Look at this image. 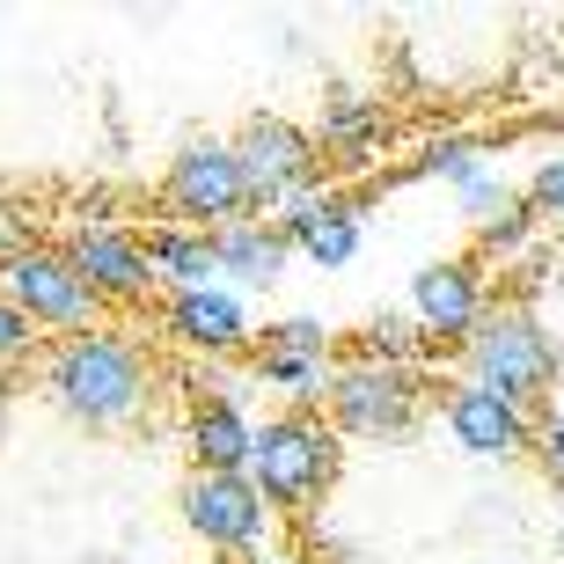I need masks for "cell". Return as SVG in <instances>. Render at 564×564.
<instances>
[{
	"instance_id": "cell-2",
	"label": "cell",
	"mask_w": 564,
	"mask_h": 564,
	"mask_svg": "<svg viewBox=\"0 0 564 564\" xmlns=\"http://www.w3.org/2000/svg\"><path fill=\"white\" fill-rule=\"evenodd\" d=\"M469 375H477V389H491V397L528 411V403L550 397V381H557V337L528 308H491L477 330H469Z\"/></svg>"
},
{
	"instance_id": "cell-22",
	"label": "cell",
	"mask_w": 564,
	"mask_h": 564,
	"mask_svg": "<svg viewBox=\"0 0 564 564\" xmlns=\"http://www.w3.org/2000/svg\"><path fill=\"white\" fill-rule=\"evenodd\" d=\"M535 213H564V162H543L535 169V198H528Z\"/></svg>"
},
{
	"instance_id": "cell-16",
	"label": "cell",
	"mask_w": 564,
	"mask_h": 564,
	"mask_svg": "<svg viewBox=\"0 0 564 564\" xmlns=\"http://www.w3.org/2000/svg\"><path fill=\"white\" fill-rule=\"evenodd\" d=\"M140 250H147V264H154V272H162L176 293L213 286V272H220V257H213V235L176 228V220H162L154 235H140Z\"/></svg>"
},
{
	"instance_id": "cell-20",
	"label": "cell",
	"mask_w": 564,
	"mask_h": 564,
	"mask_svg": "<svg viewBox=\"0 0 564 564\" xmlns=\"http://www.w3.org/2000/svg\"><path fill=\"white\" fill-rule=\"evenodd\" d=\"M381 110L375 104H330V140H375Z\"/></svg>"
},
{
	"instance_id": "cell-3",
	"label": "cell",
	"mask_w": 564,
	"mask_h": 564,
	"mask_svg": "<svg viewBox=\"0 0 564 564\" xmlns=\"http://www.w3.org/2000/svg\"><path fill=\"white\" fill-rule=\"evenodd\" d=\"M337 477V440L323 433L315 419H279L257 425L250 447V484L264 506H308L323 499V484Z\"/></svg>"
},
{
	"instance_id": "cell-1",
	"label": "cell",
	"mask_w": 564,
	"mask_h": 564,
	"mask_svg": "<svg viewBox=\"0 0 564 564\" xmlns=\"http://www.w3.org/2000/svg\"><path fill=\"white\" fill-rule=\"evenodd\" d=\"M37 381L66 419L132 425V419H147V397H154V359L118 330H82V337H59L44 352Z\"/></svg>"
},
{
	"instance_id": "cell-21",
	"label": "cell",
	"mask_w": 564,
	"mask_h": 564,
	"mask_svg": "<svg viewBox=\"0 0 564 564\" xmlns=\"http://www.w3.org/2000/svg\"><path fill=\"white\" fill-rule=\"evenodd\" d=\"M30 337H37V323L0 293V359H22V352H30Z\"/></svg>"
},
{
	"instance_id": "cell-6",
	"label": "cell",
	"mask_w": 564,
	"mask_h": 564,
	"mask_svg": "<svg viewBox=\"0 0 564 564\" xmlns=\"http://www.w3.org/2000/svg\"><path fill=\"white\" fill-rule=\"evenodd\" d=\"M330 419L352 440H397L403 425L419 419V381L389 367V359H359L330 381Z\"/></svg>"
},
{
	"instance_id": "cell-24",
	"label": "cell",
	"mask_w": 564,
	"mask_h": 564,
	"mask_svg": "<svg viewBox=\"0 0 564 564\" xmlns=\"http://www.w3.org/2000/svg\"><path fill=\"white\" fill-rule=\"evenodd\" d=\"M557 279H564V257H557Z\"/></svg>"
},
{
	"instance_id": "cell-13",
	"label": "cell",
	"mask_w": 564,
	"mask_h": 564,
	"mask_svg": "<svg viewBox=\"0 0 564 564\" xmlns=\"http://www.w3.org/2000/svg\"><path fill=\"white\" fill-rule=\"evenodd\" d=\"M419 330L425 337H469L484 323V286L469 264H425L419 272Z\"/></svg>"
},
{
	"instance_id": "cell-5",
	"label": "cell",
	"mask_w": 564,
	"mask_h": 564,
	"mask_svg": "<svg viewBox=\"0 0 564 564\" xmlns=\"http://www.w3.org/2000/svg\"><path fill=\"white\" fill-rule=\"evenodd\" d=\"M0 272H8V301H15L30 323H44V330L82 337V330L104 323V301L82 286V272H74L59 250H15Z\"/></svg>"
},
{
	"instance_id": "cell-7",
	"label": "cell",
	"mask_w": 564,
	"mask_h": 564,
	"mask_svg": "<svg viewBox=\"0 0 564 564\" xmlns=\"http://www.w3.org/2000/svg\"><path fill=\"white\" fill-rule=\"evenodd\" d=\"M184 521L198 528L213 550H264L272 506L257 499L250 477H206V469H191V484H184Z\"/></svg>"
},
{
	"instance_id": "cell-8",
	"label": "cell",
	"mask_w": 564,
	"mask_h": 564,
	"mask_svg": "<svg viewBox=\"0 0 564 564\" xmlns=\"http://www.w3.org/2000/svg\"><path fill=\"white\" fill-rule=\"evenodd\" d=\"M235 162H242L250 198L272 206V198H301V184H308V169H315V147H308V132L286 126V118H250L242 140H235Z\"/></svg>"
},
{
	"instance_id": "cell-14",
	"label": "cell",
	"mask_w": 564,
	"mask_h": 564,
	"mask_svg": "<svg viewBox=\"0 0 564 564\" xmlns=\"http://www.w3.org/2000/svg\"><path fill=\"white\" fill-rule=\"evenodd\" d=\"M279 235H286L293 250H308L315 264H352V250H359V213L337 206V198H293L286 220H279Z\"/></svg>"
},
{
	"instance_id": "cell-17",
	"label": "cell",
	"mask_w": 564,
	"mask_h": 564,
	"mask_svg": "<svg viewBox=\"0 0 564 564\" xmlns=\"http://www.w3.org/2000/svg\"><path fill=\"white\" fill-rule=\"evenodd\" d=\"M257 375L279 381V389H301V397L323 381V375H315V352H279V345H257Z\"/></svg>"
},
{
	"instance_id": "cell-10",
	"label": "cell",
	"mask_w": 564,
	"mask_h": 564,
	"mask_svg": "<svg viewBox=\"0 0 564 564\" xmlns=\"http://www.w3.org/2000/svg\"><path fill=\"white\" fill-rule=\"evenodd\" d=\"M184 440H191V462L206 477H250V447H257V425L242 419V403L228 397H198L184 419Z\"/></svg>"
},
{
	"instance_id": "cell-18",
	"label": "cell",
	"mask_w": 564,
	"mask_h": 564,
	"mask_svg": "<svg viewBox=\"0 0 564 564\" xmlns=\"http://www.w3.org/2000/svg\"><path fill=\"white\" fill-rule=\"evenodd\" d=\"M528 228H535V206H513V198H506V206L484 220V242H491V250H521Z\"/></svg>"
},
{
	"instance_id": "cell-23",
	"label": "cell",
	"mask_w": 564,
	"mask_h": 564,
	"mask_svg": "<svg viewBox=\"0 0 564 564\" xmlns=\"http://www.w3.org/2000/svg\"><path fill=\"white\" fill-rule=\"evenodd\" d=\"M535 447H543V462H550V469L564 477V411H557V419L543 425V433H535Z\"/></svg>"
},
{
	"instance_id": "cell-12",
	"label": "cell",
	"mask_w": 564,
	"mask_h": 564,
	"mask_svg": "<svg viewBox=\"0 0 564 564\" xmlns=\"http://www.w3.org/2000/svg\"><path fill=\"white\" fill-rule=\"evenodd\" d=\"M169 330L184 337V345H198V352H242L250 345V315H242V301L220 286H198V293H169Z\"/></svg>"
},
{
	"instance_id": "cell-9",
	"label": "cell",
	"mask_w": 564,
	"mask_h": 564,
	"mask_svg": "<svg viewBox=\"0 0 564 564\" xmlns=\"http://www.w3.org/2000/svg\"><path fill=\"white\" fill-rule=\"evenodd\" d=\"M59 257L82 272V286L96 301H147V286H154V264H147L140 235H126V228H82Z\"/></svg>"
},
{
	"instance_id": "cell-15",
	"label": "cell",
	"mask_w": 564,
	"mask_h": 564,
	"mask_svg": "<svg viewBox=\"0 0 564 564\" xmlns=\"http://www.w3.org/2000/svg\"><path fill=\"white\" fill-rule=\"evenodd\" d=\"M286 235L272 220H228V228H213V257H220V272H235L242 286H272L279 264H286Z\"/></svg>"
},
{
	"instance_id": "cell-19",
	"label": "cell",
	"mask_w": 564,
	"mask_h": 564,
	"mask_svg": "<svg viewBox=\"0 0 564 564\" xmlns=\"http://www.w3.org/2000/svg\"><path fill=\"white\" fill-rule=\"evenodd\" d=\"M257 345H279V352H315V359H323V323H315V315H293V323L264 330Z\"/></svg>"
},
{
	"instance_id": "cell-11",
	"label": "cell",
	"mask_w": 564,
	"mask_h": 564,
	"mask_svg": "<svg viewBox=\"0 0 564 564\" xmlns=\"http://www.w3.org/2000/svg\"><path fill=\"white\" fill-rule=\"evenodd\" d=\"M447 433H455L469 455H521L528 447V411L469 381V389L447 397Z\"/></svg>"
},
{
	"instance_id": "cell-4",
	"label": "cell",
	"mask_w": 564,
	"mask_h": 564,
	"mask_svg": "<svg viewBox=\"0 0 564 564\" xmlns=\"http://www.w3.org/2000/svg\"><path fill=\"white\" fill-rule=\"evenodd\" d=\"M162 206L176 228H228V220H242V206H250V184H242V162H235V147L220 140H198L176 154V169H169L162 184Z\"/></svg>"
}]
</instances>
